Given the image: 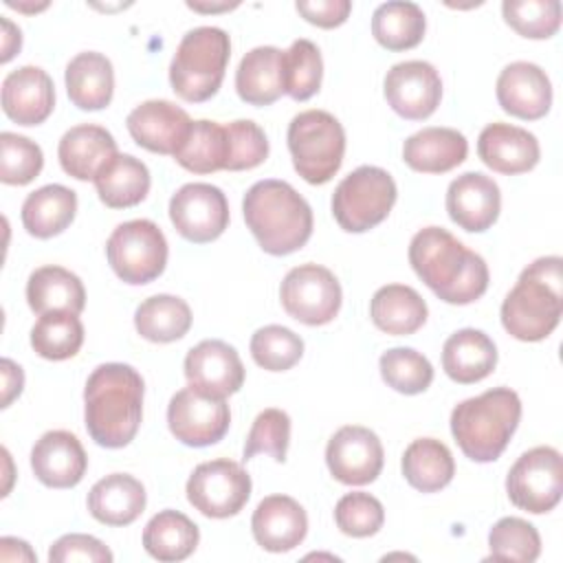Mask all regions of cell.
Masks as SVG:
<instances>
[{"label":"cell","mask_w":563,"mask_h":563,"mask_svg":"<svg viewBox=\"0 0 563 563\" xmlns=\"http://www.w3.org/2000/svg\"><path fill=\"white\" fill-rule=\"evenodd\" d=\"M497 101L504 112L537 121L548 114L552 106V84L545 70L532 62H512L497 77Z\"/></svg>","instance_id":"cell-19"},{"label":"cell","mask_w":563,"mask_h":563,"mask_svg":"<svg viewBox=\"0 0 563 563\" xmlns=\"http://www.w3.org/2000/svg\"><path fill=\"white\" fill-rule=\"evenodd\" d=\"M427 301L405 284H387L378 288L369 301L374 325L387 334L405 336L420 330L427 321Z\"/></svg>","instance_id":"cell-32"},{"label":"cell","mask_w":563,"mask_h":563,"mask_svg":"<svg viewBox=\"0 0 563 563\" xmlns=\"http://www.w3.org/2000/svg\"><path fill=\"white\" fill-rule=\"evenodd\" d=\"M231 411L224 398L207 396L194 387L176 391L167 405V424L187 446H209L229 431Z\"/></svg>","instance_id":"cell-14"},{"label":"cell","mask_w":563,"mask_h":563,"mask_svg":"<svg viewBox=\"0 0 563 563\" xmlns=\"http://www.w3.org/2000/svg\"><path fill=\"white\" fill-rule=\"evenodd\" d=\"M488 548V559L532 563L541 554V537L530 521L521 517H504L490 528Z\"/></svg>","instance_id":"cell-43"},{"label":"cell","mask_w":563,"mask_h":563,"mask_svg":"<svg viewBox=\"0 0 563 563\" xmlns=\"http://www.w3.org/2000/svg\"><path fill=\"white\" fill-rule=\"evenodd\" d=\"M561 257L548 255L526 266L501 303V325L519 341H543L561 321Z\"/></svg>","instance_id":"cell-4"},{"label":"cell","mask_w":563,"mask_h":563,"mask_svg":"<svg viewBox=\"0 0 563 563\" xmlns=\"http://www.w3.org/2000/svg\"><path fill=\"white\" fill-rule=\"evenodd\" d=\"M336 528L354 539H365L383 528L385 510L383 504L363 490L343 495L334 506Z\"/></svg>","instance_id":"cell-48"},{"label":"cell","mask_w":563,"mask_h":563,"mask_svg":"<svg viewBox=\"0 0 563 563\" xmlns=\"http://www.w3.org/2000/svg\"><path fill=\"white\" fill-rule=\"evenodd\" d=\"M189 504L211 519L238 515L251 497V475L242 464L220 457L194 468L185 486Z\"/></svg>","instance_id":"cell-11"},{"label":"cell","mask_w":563,"mask_h":563,"mask_svg":"<svg viewBox=\"0 0 563 563\" xmlns=\"http://www.w3.org/2000/svg\"><path fill=\"white\" fill-rule=\"evenodd\" d=\"M253 539L266 552H290L308 532V515L288 495L264 497L251 519Z\"/></svg>","instance_id":"cell-23"},{"label":"cell","mask_w":563,"mask_h":563,"mask_svg":"<svg viewBox=\"0 0 563 563\" xmlns=\"http://www.w3.org/2000/svg\"><path fill=\"white\" fill-rule=\"evenodd\" d=\"M409 264L446 303H471L488 288V266L484 257L466 249L442 227H424L411 238Z\"/></svg>","instance_id":"cell-1"},{"label":"cell","mask_w":563,"mask_h":563,"mask_svg":"<svg viewBox=\"0 0 563 563\" xmlns=\"http://www.w3.org/2000/svg\"><path fill=\"white\" fill-rule=\"evenodd\" d=\"M246 227L268 255H290L312 235V209L286 180H257L242 200Z\"/></svg>","instance_id":"cell-3"},{"label":"cell","mask_w":563,"mask_h":563,"mask_svg":"<svg viewBox=\"0 0 563 563\" xmlns=\"http://www.w3.org/2000/svg\"><path fill=\"white\" fill-rule=\"evenodd\" d=\"M383 90L396 114L409 121H422L440 106L442 79L429 62L409 59L398 62L387 70Z\"/></svg>","instance_id":"cell-16"},{"label":"cell","mask_w":563,"mask_h":563,"mask_svg":"<svg viewBox=\"0 0 563 563\" xmlns=\"http://www.w3.org/2000/svg\"><path fill=\"white\" fill-rule=\"evenodd\" d=\"M143 378L125 363L92 369L84 389V420L90 438L106 449L130 444L143 418Z\"/></svg>","instance_id":"cell-2"},{"label":"cell","mask_w":563,"mask_h":563,"mask_svg":"<svg viewBox=\"0 0 563 563\" xmlns=\"http://www.w3.org/2000/svg\"><path fill=\"white\" fill-rule=\"evenodd\" d=\"M200 541L198 526L178 510L156 512L143 530V548L158 561H183Z\"/></svg>","instance_id":"cell-36"},{"label":"cell","mask_w":563,"mask_h":563,"mask_svg":"<svg viewBox=\"0 0 563 563\" xmlns=\"http://www.w3.org/2000/svg\"><path fill=\"white\" fill-rule=\"evenodd\" d=\"M396 196L398 189L389 172L376 165H361L336 185L332 216L343 231L363 233L389 216Z\"/></svg>","instance_id":"cell-8"},{"label":"cell","mask_w":563,"mask_h":563,"mask_svg":"<svg viewBox=\"0 0 563 563\" xmlns=\"http://www.w3.org/2000/svg\"><path fill=\"white\" fill-rule=\"evenodd\" d=\"M477 154L493 172L515 176L530 172L541 156L539 141L532 132L510 123H488L477 139Z\"/></svg>","instance_id":"cell-24"},{"label":"cell","mask_w":563,"mask_h":563,"mask_svg":"<svg viewBox=\"0 0 563 563\" xmlns=\"http://www.w3.org/2000/svg\"><path fill=\"white\" fill-rule=\"evenodd\" d=\"M521 420V400L510 387H493L451 411V433L473 462H493L508 446Z\"/></svg>","instance_id":"cell-5"},{"label":"cell","mask_w":563,"mask_h":563,"mask_svg":"<svg viewBox=\"0 0 563 563\" xmlns=\"http://www.w3.org/2000/svg\"><path fill=\"white\" fill-rule=\"evenodd\" d=\"M501 13L510 29L530 40L552 37L561 26L559 0H504Z\"/></svg>","instance_id":"cell-45"},{"label":"cell","mask_w":563,"mask_h":563,"mask_svg":"<svg viewBox=\"0 0 563 563\" xmlns=\"http://www.w3.org/2000/svg\"><path fill=\"white\" fill-rule=\"evenodd\" d=\"M44 167L42 147L15 132L0 134V180L4 185H29Z\"/></svg>","instance_id":"cell-46"},{"label":"cell","mask_w":563,"mask_h":563,"mask_svg":"<svg viewBox=\"0 0 563 563\" xmlns=\"http://www.w3.org/2000/svg\"><path fill=\"white\" fill-rule=\"evenodd\" d=\"M224 128H227V139H229V161H227L224 169H229V172L253 169L266 161L268 139L255 121L238 119V121L227 123Z\"/></svg>","instance_id":"cell-49"},{"label":"cell","mask_w":563,"mask_h":563,"mask_svg":"<svg viewBox=\"0 0 563 563\" xmlns=\"http://www.w3.org/2000/svg\"><path fill=\"white\" fill-rule=\"evenodd\" d=\"M26 301L33 312H73L79 314L86 306L81 279L62 266H40L29 275Z\"/></svg>","instance_id":"cell-31"},{"label":"cell","mask_w":563,"mask_h":563,"mask_svg":"<svg viewBox=\"0 0 563 563\" xmlns=\"http://www.w3.org/2000/svg\"><path fill=\"white\" fill-rule=\"evenodd\" d=\"M290 442V418L282 409H264L255 416L244 442V460L268 453L275 462H284Z\"/></svg>","instance_id":"cell-47"},{"label":"cell","mask_w":563,"mask_h":563,"mask_svg":"<svg viewBox=\"0 0 563 563\" xmlns=\"http://www.w3.org/2000/svg\"><path fill=\"white\" fill-rule=\"evenodd\" d=\"M4 26V40H2V62H9L22 46V35L20 29H15L9 20H2Z\"/></svg>","instance_id":"cell-54"},{"label":"cell","mask_w":563,"mask_h":563,"mask_svg":"<svg viewBox=\"0 0 563 563\" xmlns=\"http://www.w3.org/2000/svg\"><path fill=\"white\" fill-rule=\"evenodd\" d=\"M508 499L532 515L550 512L563 493L561 453L552 446H534L517 457L506 477Z\"/></svg>","instance_id":"cell-10"},{"label":"cell","mask_w":563,"mask_h":563,"mask_svg":"<svg viewBox=\"0 0 563 563\" xmlns=\"http://www.w3.org/2000/svg\"><path fill=\"white\" fill-rule=\"evenodd\" d=\"M0 369H2V407H9L11 400L20 396L24 387V372L11 358H2Z\"/></svg>","instance_id":"cell-52"},{"label":"cell","mask_w":563,"mask_h":563,"mask_svg":"<svg viewBox=\"0 0 563 563\" xmlns=\"http://www.w3.org/2000/svg\"><path fill=\"white\" fill-rule=\"evenodd\" d=\"M378 367L383 380L407 396L422 394L433 380V365L413 347H391L383 352Z\"/></svg>","instance_id":"cell-42"},{"label":"cell","mask_w":563,"mask_h":563,"mask_svg":"<svg viewBox=\"0 0 563 563\" xmlns=\"http://www.w3.org/2000/svg\"><path fill=\"white\" fill-rule=\"evenodd\" d=\"M323 77V59L310 40H295L284 51V95L306 101L319 92Z\"/></svg>","instance_id":"cell-41"},{"label":"cell","mask_w":563,"mask_h":563,"mask_svg":"<svg viewBox=\"0 0 563 563\" xmlns=\"http://www.w3.org/2000/svg\"><path fill=\"white\" fill-rule=\"evenodd\" d=\"M383 444L378 435L361 424H345L328 440L325 464L334 479L347 486L374 482L383 471Z\"/></svg>","instance_id":"cell-15"},{"label":"cell","mask_w":563,"mask_h":563,"mask_svg":"<svg viewBox=\"0 0 563 563\" xmlns=\"http://www.w3.org/2000/svg\"><path fill=\"white\" fill-rule=\"evenodd\" d=\"M427 20L416 2L391 0L376 7L372 15V35L387 51H407L422 42Z\"/></svg>","instance_id":"cell-38"},{"label":"cell","mask_w":563,"mask_h":563,"mask_svg":"<svg viewBox=\"0 0 563 563\" xmlns=\"http://www.w3.org/2000/svg\"><path fill=\"white\" fill-rule=\"evenodd\" d=\"M169 220L189 242H213L229 227V202L220 187L187 183L169 200Z\"/></svg>","instance_id":"cell-13"},{"label":"cell","mask_w":563,"mask_h":563,"mask_svg":"<svg viewBox=\"0 0 563 563\" xmlns=\"http://www.w3.org/2000/svg\"><path fill=\"white\" fill-rule=\"evenodd\" d=\"M174 158L180 167L194 174H211L224 169L229 161L227 128L209 119L191 121V128Z\"/></svg>","instance_id":"cell-39"},{"label":"cell","mask_w":563,"mask_h":563,"mask_svg":"<svg viewBox=\"0 0 563 563\" xmlns=\"http://www.w3.org/2000/svg\"><path fill=\"white\" fill-rule=\"evenodd\" d=\"M55 108V86L40 66H20L2 81V110L18 125H40Z\"/></svg>","instance_id":"cell-22"},{"label":"cell","mask_w":563,"mask_h":563,"mask_svg":"<svg viewBox=\"0 0 563 563\" xmlns=\"http://www.w3.org/2000/svg\"><path fill=\"white\" fill-rule=\"evenodd\" d=\"M114 136L95 123H81L64 132L57 145L62 169L77 180H95L99 172L117 156Z\"/></svg>","instance_id":"cell-25"},{"label":"cell","mask_w":563,"mask_h":563,"mask_svg":"<svg viewBox=\"0 0 563 563\" xmlns=\"http://www.w3.org/2000/svg\"><path fill=\"white\" fill-rule=\"evenodd\" d=\"M288 150L297 174L310 185L328 183L341 167L345 132L325 110H303L288 123Z\"/></svg>","instance_id":"cell-7"},{"label":"cell","mask_w":563,"mask_h":563,"mask_svg":"<svg viewBox=\"0 0 563 563\" xmlns=\"http://www.w3.org/2000/svg\"><path fill=\"white\" fill-rule=\"evenodd\" d=\"M185 376L189 387L213 398H227L240 391L244 365L233 345L220 339H205L187 352Z\"/></svg>","instance_id":"cell-17"},{"label":"cell","mask_w":563,"mask_h":563,"mask_svg":"<svg viewBox=\"0 0 563 563\" xmlns=\"http://www.w3.org/2000/svg\"><path fill=\"white\" fill-rule=\"evenodd\" d=\"M295 7L303 20L321 29H334L343 24L352 11L350 0H297Z\"/></svg>","instance_id":"cell-51"},{"label":"cell","mask_w":563,"mask_h":563,"mask_svg":"<svg viewBox=\"0 0 563 563\" xmlns=\"http://www.w3.org/2000/svg\"><path fill=\"white\" fill-rule=\"evenodd\" d=\"M468 154L466 136L453 128H422L402 145V158L413 172L444 174Z\"/></svg>","instance_id":"cell-26"},{"label":"cell","mask_w":563,"mask_h":563,"mask_svg":"<svg viewBox=\"0 0 563 563\" xmlns=\"http://www.w3.org/2000/svg\"><path fill=\"white\" fill-rule=\"evenodd\" d=\"M66 92L79 110H101L112 101L114 70L112 62L97 53H77L66 66Z\"/></svg>","instance_id":"cell-30"},{"label":"cell","mask_w":563,"mask_h":563,"mask_svg":"<svg viewBox=\"0 0 563 563\" xmlns=\"http://www.w3.org/2000/svg\"><path fill=\"white\" fill-rule=\"evenodd\" d=\"M136 332L152 343H172L191 328V310L176 295H154L139 303L134 312Z\"/></svg>","instance_id":"cell-37"},{"label":"cell","mask_w":563,"mask_h":563,"mask_svg":"<svg viewBox=\"0 0 563 563\" xmlns=\"http://www.w3.org/2000/svg\"><path fill=\"white\" fill-rule=\"evenodd\" d=\"M84 343V325L73 312L40 314L31 328V347L48 361L73 358Z\"/></svg>","instance_id":"cell-40"},{"label":"cell","mask_w":563,"mask_h":563,"mask_svg":"<svg viewBox=\"0 0 563 563\" xmlns=\"http://www.w3.org/2000/svg\"><path fill=\"white\" fill-rule=\"evenodd\" d=\"M13 537H2L0 539V559L2 561H35V552L29 548L26 541L18 539V548H13Z\"/></svg>","instance_id":"cell-53"},{"label":"cell","mask_w":563,"mask_h":563,"mask_svg":"<svg viewBox=\"0 0 563 563\" xmlns=\"http://www.w3.org/2000/svg\"><path fill=\"white\" fill-rule=\"evenodd\" d=\"M114 556L108 550L106 543H101L97 537L90 534H64L59 537L51 550L48 561L51 563H73V561H90V563H110Z\"/></svg>","instance_id":"cell-50"},{"label":"cell","mask_w":563,"mask_h":563,"mask_svg":"<svg viewBox=\"0 0 563 563\" xmlns=\"http://www.w3.org/2000/svg\"><path fill=\"white\" fill-rule=\"evenodd\" d=\"M402 475L420 493H438L455 475L449 446L435 438H418L402 453Z\"/></svg>","instance_id":"cell-35"},{"label":"cell","mask_w":563,"mask_h":563,"mask_svg":"<svg viewBox=\"0 0 563 563\" xmlns=\"http://www.w3.org/2000/svg\"><path fill=\"white\" fill-rule=\"evenodd\" d=\"M501 209L497 183L482 172H466L446 189L449 218L464 231L482 233L495 224Z\"/></svg>","instance_id":"cell-20"},{"label":"cell","mask_w":563,"mask_h":563,"mask_svg":"<svg viewBox=\"0 0 563 563\" xmlns=\"http://www.w3.org/2000/svg\"><path fill=\"white\" fill-rule=\"evenodd\" d=\"M167 240L156 222L139 218L119 224L108 242L106 257L119 279L132 286L154 282L167 264Z\"/></svg>","instance_id":"cell-9"},{"label":"cell","mask_w":563,"mask_h":563,"mask_svg":"<svg viewBox=\"0 0 563 563\" xmlns=\"http://www.w3.org/2000/svg\"><path fill=\"white\" fill-rule=\"evenodd\" d=\"M231 40L218 26H196L183 35L169 64L174 92L191 103L211 99L222 86Z\"/></svg>","instance_id":"cell-6"},{"label":"cell","mask_w":563,"mask_h":563,"mask_svg":"<svg viewBox=\"0 0 563 563\" xmlns=\"http://www.w3.org/2000/svg\"><path fill=\"white\" fill-rule=\"evenodd\" d=\"M125 125L136 145L174 156L191 128V119L180 106L167 99H150L128 114Z\"/></svg>","instance_id":"cell-18"},{"label":"cell","mask_w":563,"mask_h":563,"mask_svg":"<svg viewBox=\"0 0 563 563\" xmlns=\"http://www.w3.org/2000/svg\"><path fill=\"white\" fill-rule=\"evenodd\" d=\"M497 365V347L493 339L475 328L453 332L442 345V367L455 383L471 385L484 380Z\"/></svg>","instance_id":"cell-27"},{"label":"cell","mask_w":563,"mask_h":563,"mask_svg":"<svg viewBox=\"0 0 563 563\" xmlns=\"http://www.w3.org/2000/svg\"><path fill=\"white\" fill-rule=\"evenodd\" d=\"M145 488L128 473L101 477L88 493L90 515L106 526H130L145 510Z\"/></svg>","instance_id":"cell-28"},{"label":"cell","mask_w":563,"mask_h":563,"mask_svg":"<svg viewBox=\"0 0 563 563\" xmlns=\"http://www.w3.org/2000/svg\"><path fill=\"white\" fill-rule=\"evenodd\" d=\"M303 354V341L286 325H264L251 336L253 361L268 372H286L299 363Z\"/></svg>","instance_id":"cell-44"},{"label":"cell","mask_w":563,"mask_h":563,"mask_svg":"<svg viewBox=\"0 0 563 563\" xmlns=\"http://www.w3.org/2000/svg\"><path fill=\"white\" fill-rule=\"evenodd\" d=\"M77 213V194L64 185H44L31 191L22 202V224L24 229L40 238L48 240L59 235L70 227Z\"/></svg>","instance_id":"cell-33"},{"label":"cell","mask_w":563,"mask_h":563,"mask_svg":"<svg viewBox=\"0 0 563 563\" xmlns=\"http://www.w3.org/2000/svg\"><path fill=\"white\" fill-rule=\"evenodd\" d=\"M150 169L132 154H117L95 178L99 200L110 209L139 205L150 191Z\"/></svg>","instance_id":"cell-34"},{"label":"cell","mask_w":563,"mask_h":563,"mask_svg":"<svg viewBox=\"0 0 563 563\" xmlns=\"http://www.w3.org/2000/svg\"><path fill=\"white\" fill-rule=\"evenodd\" d=\"M31 468L44 486L73 488L84 479L88 455L75 433L55 429L33 444Z\"/></svg>","instance_id":"cell-21"},{"label":"cell","mask_w":563,"mask_h":563,"mask_svg":"<svg viewBox=\"0 0 563 563\" xmlns=\"http://www.w3.org/2000/svg\"><path fill=\"white\" fill-rule=\"evenodd\" d=\"M279 299L292 319L306 325H323L339 314L343 295L332 271L319 264H299L286 273Z\"/></svg>","instance_id":"cell-12"},{"label":"cell","mask_w":563,"mask_h":563,"mask_svg":"<svg viewBox=\"0 0 563 563\" xmlns=\"http://www.w3.org/2000/svg\"><path fill=\"white\" fill-rule=\"evenodd\" d=\"M235 90L251 106H271L284 95V51L277 46L251 48L238 70Z\"/></svg>","instance_id":"cell-29"}]
</instances>
